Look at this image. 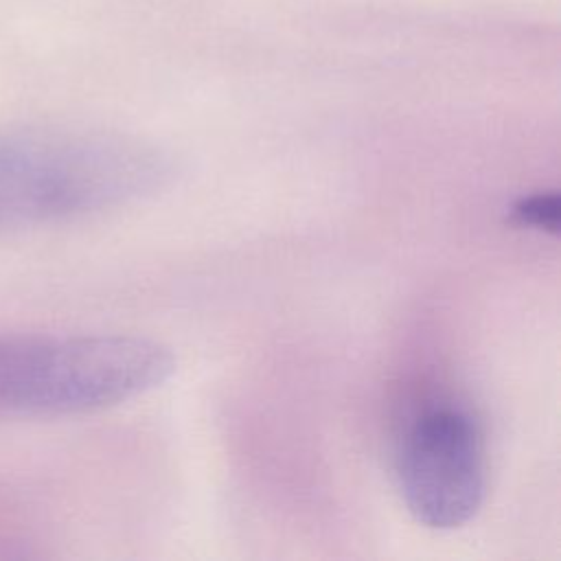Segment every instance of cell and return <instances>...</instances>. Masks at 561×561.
I'll list each match as a JSON object with an SVG mask.
<instances>
[{
  "mask_svg": "<svg viewBox=\"0 0 561 561\" xmlns=\"http://www.w3.org/2000/svg\"><path fill=\"white\" fill-rule=\"evenodd\" d=\"M178 162L151 142L103 131H0V234L68 224L156 197Z\"/></svg>",
  "mask_w": 561,
  "mask_h": 561,
  "instance_id": "6da1fadb",
  "label": "cell"
},
{
  "mask_svg": "<svg viewBox=\"0 0 561 561\" xmlns=\"http://www.w3.org/2000/svg\"><path fill=\"white\" fill-rule=\"evenodd\" d=\"M175 370L169 346L123 333L2 335L0 416H72L160 388Z\"/></svg>",
  "mask_w": 561,
  "mask_h": 561,
  "instance_id": "7a4b0ae2",
  "label": "cell"
},
{
  "mask_svg": "<svg viewBox=\"0 0 561 561\" xmlns=\"http://www.w3.org/2000/svg\"><path fill=\"white\" fill-rule=\"evenodd\" d=\"M394 476L408 513L432 530L469 524L486 497V449L476 419L443 403L405 427Z\"/></svg>",
  "mask_w": 561,
  "mask_h": 561,
  "instance_id": "3957f363",
  "label": "cell"
},
{
  "mask_svg": "<svg viewBox=\"0 0 561 561\" xmlns=\"http://www.w3.org/2000/svg\"><path fill=\"white\" fill-rule=\"evenodd\" d=\"M511 215H513V221L522 228L557 234L559 219H561L559 195L554 191H539L533 195H524L522 199L515 202Z\"/></svg>",
  "mask_w": 561,
  "mask_h": 561,
  "instance_id": "277c9868",
  "label": "cell"
}]
</instances>
